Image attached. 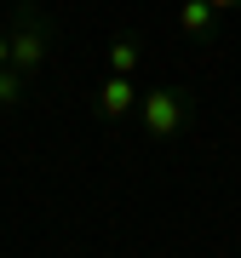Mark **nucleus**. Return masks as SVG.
<instances>
[{
	"label": "nucleus",
	"mask_w": 241,
	"mask_h": 258,
	"mask_svg": "<svg viewBox=\"0 0 241 258\" xmlns=\"http://www.w3.org/2000/svg\"><path fill=\"white\" fill-rule=\"evenodd\" d=\"M138 86H132V75H103L98 81V115L109 120V126H120V120H132L138 115Z\"/></svg>",
	"instance_id": "nucleus-3"
},
{
	"label": "nucleus",
	"mask_w": 241,
	"mask_h": 258,
	"mask_svg": "<svg viewBox=\"0 0 241 258\" xmlns=\"http://www.w3.org/2000/svg\"><path fill=\"white\" fill-rule=\"evenodd\" d=\"M207 6H213V12H230V6H241V0H207Z\"/></svg>",
	"instance_id": "nucleus-7"
},
{
	"label": "nucleus",
	"mask_w": 241,
	"mask_h": 258,
	"mask_svg": "<svg viewBox=\"0 0 241 258\" xmlns=\"http://www.w3.org/2000/svg\"><path fill=\"white\" fill-rule=\"evenodd\" d=\"M213 18H218V12L207 6V0H184V6H178V29H184L190 40H201V35H213Z\"/></svg>",
	"instance_id": "nucleus-5"
},
{
	"label": "nucleus",
	"mask_w": 241,
	"mask_h": 258,
	"mask_svg": "<svg viewBox=\"0 0 241 258\" xmlns=\"http://www.w3.org/2000/svg\"><path fill=\"white\" fill-rule=\"evenodd\" d=\"M103 57H109V75H132L144 63V40L138 35H115L109 46H103Z\"/></svg>",
	"instance_id": "nucleus-4"
},
{
	"label": "nucleus",
	"mask_w": 241,
	"mask_h": 258,
	"mask_svg": "<svg viewBox=\"0 0 241 258\" xmlns=\"http://www.w3.org/2000/svg\"><path fill=\"white\" fill-rule=\"evenodd\" d=\"M138 126H144V138H155V144L178 138V132L190 126V92L184 86H149L138 98Z\"/></svg>",
	"instance_id": "nucleus-2"
},
{
	"label": "nucleus",
	"mask_w": 241,
	"mask_h": 258,
	"mask_svg": "<svg viewBox=\"0 0 241 258\" xmlns=\"http://www.w3.org/2000/svg\"><path fill=\"white\" fill-rule=\"evenodd\" d=\"M23 86H29V75H18V69H0V109H12V103H18L23 98Z\"/></svg>",
	"instance_id": "nucleus-6"
},
{
	"label": "nucleus",
	"mask_w": 241,
	"mask_h": 258,
	"mask_svg": "<svg viewBox=\"0 0 241 258\" xmlns=\"http://www.w3.org/2000/svg\"><path fill=\"white\" fill-rule=\"evenodd\" d=\"M0 69H6V29H0Z\"/></svg>",
	"instance_id": "nucleus-8"
},
{
	"label": "nucleus",
	"mask_w": 241,
	"mask_h": 258,
	"mask_svg": "<svg viewBox=\"0 0 241 258\" xmlns=\"http://www.w3.org/2000/svg\"><path fill=\"white\" fill-rule=\"evenodd\" d=\"M46 52H52V23H46V12L35 0H23L12 12V29H6V63L18 75H35L46 63Z\"/></svg>",
	"instance_id": "nucleus-1"
}]
</instances>
